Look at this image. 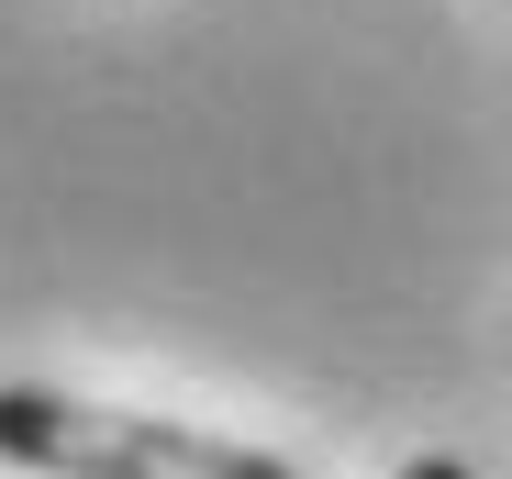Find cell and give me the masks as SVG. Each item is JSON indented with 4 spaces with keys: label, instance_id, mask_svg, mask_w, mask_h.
Instances as JSON below:
<instances>
[{
    "label": "cell",
    "instance_id": "obj_1",
    "mask_svg": "<svg viewBox=\"0 0 512 479\" xmlns=\"http://www.w3.org/2000/svg\"><path fill=\"white\" fill-rule=\"evenodd\" d=\"M0 457L34 468V479H301L290 457H256L234 435L67 402V390H0Z\"/></svg>",
    "mask_w": 512,
    "mask_h": 479
},
{
    "label": "cell",
    "instance_id": "obj_2",
    "mask_svg": "<svg viewBox=\"0 0 512 479\" xmlns=\"http://www.w3.org/2000/svg\"><path fill=\"white\" fill-rule=\"evenodd\" d=\"M401 479H479V468H468V457H412Z\"/></svg>",
    "mask_w": 512,
    "mask_h": 479
}]
</instances>
